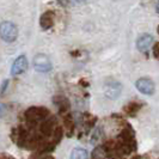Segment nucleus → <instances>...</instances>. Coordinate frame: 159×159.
Returning a JSON list of instances; mask_svg holds the SVG:
<instances>
[{
  "label": "nucleus",
  "mask_w": 159,
  "mask_h": 159,
  "mask_svg": "<svg viewBox=\"0 0 159 159\" xmlns=\"http://www.w3.org/2000/svg\"><path fill=\"white\" fill-rule=\"evenodd\" d=\"M121 90H122L121 84L119 81H115V80L108 81L104 85V93L110 99H116L120 96V93H121Z\"/></svg>",
  "instance_id": "39448f33"
},
{
  "label": "nucleus",
  "mask_w": 159,
  "mask_h": 159,
  "mask_svg": "<svg viewBox=\"0 0 159 159\" xmlns=\"http://www.w3.org/2000/svg\"><path fill=\"white\" fill-rule=\"evenodd\" d=\"M28 70V59L25 55H19L15 60V62L11 67V74L12 75H19Z\"/></svg>",
  "instance_id": "423d86ee"
},
{
  "label": "nucleus",
  "mask_w": 159,
  "mask_h": 159,
  "mask_svg": "<svg viewBox=\"0 0 159 159\" xmlns=\"http://www.w3.org/2000/svg\"><path fill=\"white\" fill-rule=\"evenodd\" d=\"M34 67L37 72L41 73H47V72L52 71V62L50 59L48 57L46 54H37L34 57Z\"/></svg>",
  "instance_id": "7ed1b4c3"
},
{
  "label": "nucleus",
  "mask_w": 159,
  "mask_h": 159,
  "mask_svg": "<svg viewBox=\"0 0 159 159\" xmlns=\"http://www.w3.org/2000/svg\"><path fill=\"white\" fill-rule=\"evenodd\" d=\"M135 88L138 89V91H140L143 95L146 96L153 95L154 91H156L154 83L150 78H140V79H138L135 83Z\"/></svg>",
  "instance_id": "20e7f679"
},
{
  "label": "nucleus",
  "mask_w": 159,
  "mask_h": 159,
  "mask_svg": "<svg viewBox=\"0 0 159 159\" xmlns=\"http://www.w3.org/2000/svg\"><path fill=\"white\" fill-rule=\"evenodd\" d=\"M60 5H62V6H67L68 5V2H70V0H56Z\"/></svg>",
  "instance_id": "f8f14e48"
},
{
  "label": "nucleus",
  "mask_w": 159,
  "mask_h": 159,
  "mask_svg": "<svg viewBox=\"0 0 159 159\" xmlns=\"http://www.w3.org/2000/svg\"><path fill=\"white\" fill-rule=\"evenodd\" d=\"M139 109H140V104L136 102H132L126 107V111L129 115H135L136 112L139 111Z\"/></svg>",
  "instance_id": "9d476101"
},
{
  "label": "nucleus",
  "mask_w": 159,
  "mask_h": 159,
  "mask_svg": "<svg viewBox=\"0 0 159 159\" xmlns=\"http://www.w3.org/2000/svg\"><path fill=\"white\" fill-rule=\"evenodd\" d=\"M54 12L53 11H46L40 17V25L43 30H49L54 25Z\"/></svg>",
  "instance_id": "6e6552de"
},
{
  "label": "nucleus",
  "mask_w": 159,
  "mask_h": 159,
  "mask_svg": "<svg viewBox=\"0 0 159 159\" xmlns=\"http://www.w3.org/2000/svg\"><path fill=\"white\" fill-rule=\"evenodd\" d=\"M0 37L5 42H15L18 37V29L12 22H2L0 24Z\"/></svg>",
  "instance_id": "f257e3e1"
},
{
  "label": "nucleus",
  "mask_w": 159,
  "mask_h": 159,
  "mask_svg": "<svg viewBox=\"0 0 159 159\" xmlns=\"http://www.w3.org/2000/svg\"><path fill=\"white\" fill-rule=\"evenodd\" d=\"M153 41L154 40H153V36L152 35H150V34H143L141 36H139V39L136 41V48L141 53H146L152 47Z\"/></svg>",
  "instance_id": "0eeeda50"
},
{
  "label": "nucleus",
  "mask_w": 159,
  "mask_h": 159,
  "mask_svg": "<svg viewBox=\"0 0 159 159\" xmlns=\"http://www.w3.org/2000/svg\"><path fill=\"white\" fill-rule=\"evenodd\" d=\"M49 116V111L46 108L42 107H34L28 109L25 112V117L30 122H40V121H44Z\"/></svg>",
  "instance_id": "f03ea898"
},
{
  "label": "nucleus",
  "mask_w": 159,
  "mask_h": 159,
  "mask_svg": "<svg viewBox=\"0 0 159 159\" xmlns=\"http://www.w3.org/2000/svg\"><path fill=\"white\" fill-rule=\"evenodd\" d=\"M157 12L159 13V0H158V2H157Z\"/></svg>",
  "instance_id": "4468645a"
},
{
  "label": "nucleus",
  "mask_w": 159,
  "mask_h": 159,
  "mask_svg": "<svg viewBox=\"0 0 159 159\" xmlns=\"http://www.w3.org/2000/svg\"><path fill=\"white\" fill-rule=\"evenodd\" d=\"M153 52H154V56H156V57H159V43L154 46V49H153Z\"/></svg>",
  "instance_id": "9b49d317"
},
{
  "label": "nucleus",
  "mask_w": 159,
  "mask_h": 159,
  "mask_svg": "<svg viewBox=\"0 0 159 159\" xmlns=\"http://www.w3.org/2000/svg\"><path fill=\"white\" fill-rule=\"evenodd\" d=\"M71 159H89L88 151L81 147H75L71 152Z\"/></svg>",
  "instance_id": "1a4fd4ad"
},
{
  "label": "nucleus",
  "mask_w": 159,
  "mask_h": 159,
  "mask_svg": "<svg viewBox=\"0 0 159 159\" xmlns=\"http://www.w3.org/2000/svg\"><path fill=\"white\" fill-rule=\"evenodd\" d=\"M73 2H75V4H81V2H85V1H88V0H72Z\"/></svg>",
  "instance_id": "ddd939ff"
}]
</instances>
